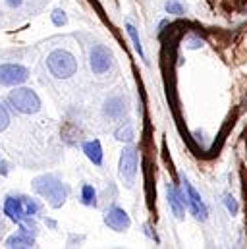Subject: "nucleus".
<instances>
[{
	"label": "nucleus",
	"mask_w": 247,
	"mask_h": 249,
	"mask_svg": "<svg viewBox=\"0 0 247 249\" xmlns=\"http://www.w3.org/2000/svg\"><path fill=\"white\" fill-rule=\"evenodd\" d=\"M33 189L41 197H45L49 201V205L54 207V209H60L68 199V186L62 182L60 178H56L54 174H45V176L35 178L33 180Z\"/></svg>",
	"instance_id": "nucleus-1"
},
{
	"label": "nucleus",
	"mask_w": 247,
	"mask_h": 249,
	"mask_svg": "<svg viewBox=\"0 0 247 249\" xmlns=\"http://www.w3.org/2000/svg\"><path fill=\"white\" fill-rule=\"evenodd\" d=\"M4 213L10 220L21 224L23 220L33 218L39 213V203L23 195H8L4 199Z\"/></svg>",
	"instance_id": "nucleus-2"
},
{
	"label": "nucleus",
	"mask_w": 247,
	"mask_h": 249,
	"mask_svg": "<svg viewBox=\"0 0 247 249\" xmlns=\"http://www.w3.org/2000/svg\"><path fill=\"white\" fill-rule=\"evenodd\" d=\"M47 66H49L51 73L60 79H68L77 71V62H75L73 54L68 51H53L47 58Z\"/></svg>",
	"instance_id": "nucleus-3"
},
{
	"label": "nucleus",
	"mask_w": 247,
	"mask_h": 249,
	"mask_svg": "<svg viewBox=\"0 0 247 249\" xmlns=\"http://www.w3.org/2000/svg\"><path fill=\"white\" fill-rule=\"evenodd\" d=\"M8 99H10L12 107H14L18 112H21V114H35V112H39V108H41V99H39V95H37L35 91H31V89H25V87L14 89Z\"/></svg>",
	"instance_id": "nucleus-4"
},
{
	"label": "nucleus",
	"mask_w": 247,
	"mask_h": 249,
	"mask_svg": "<svg viewBox=\"0 0 247 249\" xmlns=\"http://www.w3.org/2000/svg\"><path fill=\"white\" fill-rule=\"evenodd\" d=\"M29 77V70L21 64H0V85L18 87L25 83Z\"/></svg>",
	"instance_id": "nucleus-5"
},
{
	"label": "nucleus",
	"mask_w": 247,
	"mask_h": 249,
	"mask_svg": "<svg viewBox=\"0 0 247 249\" xmlns=\"http://www.w3.org/2000/svg\"><path fill=\"white\" fill-rule=\"evenodd\" d=\"M135 172H137V151L127 147L122 151V157H120V178L124 180V184L127 187L133 186V180H135Z\"/></svg>",
	"instance_id": "nucleus-6"
},
{
	"label": "nucleus",
	"mask_w": 247,
	"mask_h": 249,
	"mask_svg": "<svg viewBox=\"0 0 247 249\" xmlns=\"http://www.w3.org/2000/svg\"><path fill=\"white\" fill-rule=\"evenodd\" d=\"M184 189H185V205L189 207L191 214H193L197 220H207L209 211H207L205 201L201 199V195L195 191V187L191 186V184H189L185 178H184Z\"/></svg>",
	"instance_id": "nucleus-7"
},
{
	"label": "nucleus",
	"mask_w": 247,
	"mask_h": 249,
	"mask_svg": "<svg viewBox=\"0 0 247 249\" xmlns=\"http://www.w3.org/2000/svg\"><path fill=\"white\" fill-rule=\"evenodd\" d=\"M89 66H91L93 73H97V75L108 71V68L112 66V53L105 45H95L89 54Z\"/></svg>",
	"instance_id": "nucleus-8"
},
{
	"label": "nucleus",
	"mask_w": 247,
	"mask_h": 249,
	"mask_svg": "<svg viewBox=\"0 0 247 249\" xmlns=\"http://www.w3.org/2000/svg\"><path fill=\"white\" fill-rule=\"evenodd\" d=\"M105 222L108 224V228H112V230H116V232H125L127 228H129V216H127V213L120 209V207H110L106 213H105Z\"/></svg>",
	"instance_id": "nucleus-9"
},
{
	"label": "nucleus",
	"mask_w": 247,
	"mask_h": 249,
	"mask_svg": "<svg viewBox=\"0 0 247 249\" xmlns=\"http://www.w3.org/2000/svg\"><path fill=\"white\" fill-rule=\"evenodd\" d=\"M33 244H35L33 234L23 224H21V228H19L18 234H14V236H10L6 240V248H33Z\"/></svg>",
	"instance_id": "nucleus-10"
},
{
	"label": "nucleus",
	"mask_w": 247,
	"mask_h": 249,
	"mask_svg": "<svg viewBox=\"0 0 247 249\" xmlns=\"http://www.w3.org/2000/svg\"><path fill=\"white\" fill-rule=\"evenodd\" d=\"M83 153L85 157L93 162V164H103V147H101V141L99 139H93V141H85L83 143Z\"/></svg>",
	"instance_id": "nucleus-11"
},
{
	"label": "nucleus",
	"mask_w": 247,
	"mask_h": 249,
	"mask_svg": "<svg viewBox=\"0 0 247 249\" xmlns=\"http://www.w3.org/2000/svg\"><path fill=\"white\" fill-rule=\"evenodd\" d=\"M105 114L108 118H122L124 112H125V101L122 97H110L106 103H105Z\"/></svg>",
	"instance_id": "nucleus-12"
},
{
	"label": "nucleus",
	"mask_w": 247,
	"mask_h": 249,
	"mask_svg": "<svg viewBox=\"0 0 247 249\" xmlns=\"http://www.w3.org/2000/svg\"><path fill=\"white\" fill-rule=\"evenodd\" d=\"M168 203H170V207H172L176 218L182 220V218H184V213H185V199H182L180 191H178L174 186L168 187Z\"/></svg>",
	"instance_id": "nucleus-13"
},
{
	"label": "nucleus",
	"mask_w": 247,
	"mask_h": 249,
	"mask_svg": "<svg viewBox=\"0 0 247 249\" xmlns=\"http://www.w3.org/2000/svg\"><path fill=\"white\" fill-rule=\"evenodd\" d=\"M81 201L87 207H97V191H95V187L89 186V184H85L81 187Z\"/></svg>",
	"instance_id": "nucleus-14"
},
{
	"label": "nucleus",
	"mask_w": 247,
	"mask_h": 249,
	"mask_svg": "<svg viewBox=\"0 0 247 249\" xmlns=\"http://www.w3.org/2000/svg\"><path fill=\"white\" fill-rule=\"evenodd\" d=\"M133 137H135V135H133V125L131 124H124L116 129V139H118V141H125V143H129Z\"/></svg>",
	"instance_id": "nucleus-15"
},
{
	"label": "nucleus",
	"mask_w": 247,
	"mask_h": 249,
	"mask_svg": "<svg viewBox=\"0 0 247 249\" xmlns=\"http://www.w3.org/2000/svg\"><path fill=\"white\" fill-rule=\"evenodd\" d=\"M125 29H127V33H129V37H131V41H133V47H135V51L139 53V56L143 58L145 54H143V47H141V39H139V35H137V29L127 21L125 23Z\"/></svg>",
	"instance_id": "nucleus-16"
},
{
	"label": "nucleus",
	"mask_w": 247,
	"mask_h": 249,
	"mask_svg": "<svg viewBox=\"0 0 247 249\" xmlns=\"http://www.w3.org/2000/svg\"><path fill=\"white\" fill-rule=\"evenodd\" d=\"M164 8H166L168 14H174V16H182V14H184V6H182L178 0H168Z\"/></svg>",
	"instance_id": "nucleus-17"
},
{
	"label": "nucleus",
	"mask_w": 247,
	"mask_h": 249,
	"mask_svg": "<svg viewBox=\"0 0 247 249\" xmlns=\"http://www.w3.org/2000/svg\"><path fill=\"white\" fill-rule=\"evenodd\" d=\"M53 23H54V25H58V27L68 23V16H66V12H64V10L56 8V10L53 12Z\"/></svg>",
	"instance_id": "nucleus-18"
},
{
	"label": "nucleus",
	"mask_w": 247,
	"mask_h": 249,
	"mask_svg": "<svg viewBox=\"0 0 247 249\" xmlns=\"http://www.w3.org/2000/svg\"><path fill=\"white\" fill-rule=\"evenodd\" d=\"M8 124H10V114H8V110L0 105V131H2V129H6Z\"/></svg>",
	"instance_id": "nucleus-19"
},
{
	"label": "nucleus",
	"mask_w": 247,
	"mask_h": 249,
	"mask_svg": "<svg viewBox=\"0 0 247 249\" xmlns=\"http://www.w3.org/2000/svg\"><path fill=\"white\" fill-rule=\"evenodd\" d=\"M224 203H226V207H228V211H230L232 214H236V213H238V203H236V201H234L230 195L224 199Z\"/></svg>",
	"instance_id": "nucleus-20"
},
{
	"label": "nucleus",
	"mask_w": 247,
	"mask_h": 249,
	"mask_svg": "<svg viewBox=\"0 0 247 249\" xmlns=\"http://www.w3.org/2000/svg\"><path fill=\"white\" fill-rule=\"evenodd\" d=\"M6 2H8L12 8H19V6L23 4V0H6Z\"/></svg>",
	"instance_id": "nucleus-21"
},
{
	"label": "nucleus",
	"mask_w": 247,
	"mask_h": 249,
	"mask_svg": "<svg viewBox=\"0 0 247 249\" xmlns=\"http://www.w3.org/2000/svg\"><path fill=\"white\" fill-rule=\"evenodd\" d=\"M189 49H199L201 47V41H197V39H191V45H187Z\"/></svg>",
	"instance_id": "nucleus-22"
}]
</instances>
